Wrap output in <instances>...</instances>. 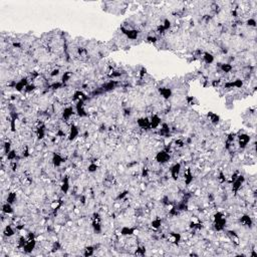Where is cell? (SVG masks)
I'll return each mask as SVG.
<instances>
[{
  "label": "cell",
  "instance_id": "40",
  "mask_svg": "<svg viewBox=\"0 0 257 257\" xmlns=\"http://www.w3.org/2000/svg\"><path fill=\"white\" fill-rule=\"evenodd\" d=\"M10 151H11V143L6 142L5 144H4V153L7 155Z\"/></svg>",
  "mask_w": 257,
  "mask_h": 257
},
{
  "label": "cell",
  "instance_id": "5",
  "mask_svg": "<svg viewBox=\"0 0 257 257\" xmlns=\"http://www.w3.org/2000/svg\"><path fill=\"white\" fill-rule=\"evenodd\" d=\"M245 182V177L243 175H238V177L232 182V192L237 193L242 188L243 184Z\"/></svg>",
  "mask_w": 257,
  "mask_h": 257
},
{
  "label": "cell",
  "instance_id": "29",
  "mask_svg": "<svg viewBox=\"0 0 257 257\" xmlns=\"http://www.w3.org/2000/svg\"><path fill=\"white\" fill-rule=\"evenodd\" d=\"M74 100H76V101H85L87 100V96L82 92V91H76L74 93Z\"/></svg>",
  "mask_w": 257,
  "mask_h": 257
},
{
  "label": "cell",
  "instance_id": "41",
  "mask_svg": "<svg viewBox=\"0 0 257 257\" xmlns=\"http://www.w3.org/2000/svg\"><path fill=\"white\" fill-rule=\"evenodd\" d=\"M247 25L248 26H251V27H255L256 26V20L254 19V18H249L247 20Z\"/></svg>",
  "mask_w": 257,
  "mask_h": 257
},
{
  "label": "cell",
  "instance_id": "14",
  "mask_svg": "<svg viewBox=\"0 0 257 257\" xmlns=\"http://www.w3.org/2000/svg\"><path fill=\"white\" fill-rule=\"evenodd\" d=\"M75 112H76V114L80 117V118H83V117L88 116L87 112H85V110H84V102L83 101H79L78 102H76Z\"/></svg>",
  "mask_w": 257,
  "mask_h": 257
},
{
  "label": "cell",
  "instance_id": "30",
  "mask_svg": "<svg viewBox=\"0 0 257 257\" xmlns=\"http://www.w3.org/2000/svg\"><path fill=\"white\" fill-rule=\"evenodd\" d=\"M17 200V195L15 192H10L8 193L7 195V198H6V202L10 203V204H14Z\"/></svg>",
  "mask_w": 257,
  "mask_h": 257
},
{
  "label": "cell",
  "instance_id": "31",
  "mask_svg": "<svg viewBox=\"0 0 257 257\" xmlns=\"http://www.w3.org/2000/svg\"><path fill=\"white\" fill-rule=\"evenodd\" d=\"M151 226L154 229H159L162 226V219L161 218H155L151 222Z\"/></svg>",
  "mask_w": 257,
  "mask_h": 257
},
{
  "label": "cell",
  "instance_id": "9",
  "mask_svg": "<svg viewBox=\"0 0 257 257\" xmlns=\"http://www.w3.org/2000/svg\"><path fill=\"white\" fill-rule=\"evenodd\" d=\"M137 126L140 129L143 130H150L151 125H150V119L147 117H142L137 120Z\"/></svg>",
  "mask_w": 257,
  "mask_h": 257
},
{
  "label": "cell",
  "instance_id": "44",
  "mask_svg": "<svg viewBox=\"0 0 257 257\" xmlns=\"http://www.w3.org/2000/svg\"><path fill=\"white\" fill-rule=\"evenodd\" d=\"M34 88H35V85L34 84H28L27 87H26V88H25V92H27V93L32 92Z\"/></svg>",
  "mask_w": 257,
  "mask_h": 257
},
{
  "label": "cell",
  "instance_id": "24",
  "mask_svg": "<svg viewBox=\"0 0 257 257\" xmlns=\"http://www.w3.org/2000/svg\"><path fill=\"white\" fill-rule=\"evenodd\" d=\"M169 239H170V241L172 242V243H174V244H176V245H178L179 243H180V241H181V239H182V235L180 233L172 232V233L170 234Z\"/></svg>",
  "mask_w": 257,
  "mask_h": 257
},
{
  "label": "cell",
  "instance_id": "12",
  "mask_svg": "<svg viewBox=\"0 0 257 257\" xmlns=\"http://www.w3.org/2000/svg\"><path fill=\"white\" fill-rule=\"evenodd\" d=\"M79 129L76 127L75 125H71L69 128V140L70 142L74 141L79 138Z\"/></svg>",
  "mask_w": 257,
  "mask_h": 257
},
{
  "label": "cell",
  "instance_id": "36",
  "mask_svg": "<svg viewBox=\"0 0 257 257\" xmlns=\"http://www.w3.org/2000/svg\"><path fill=\"white\" fill-rule=\"evenodd\" d=\"M26 242H27V237H24V236L19 237V239H18V247L20 248V249H23V247L25 246Z\"/></svg>",
  "mask_w": 257,
  "mask_h": 257
},
{
  "label": "cell",
  "instance_id": "7",
  "mask_svg": "<svg viewBox=\"0 0 257 257\" xmlns=\"http://www.w3.org/2000/svg\"><path fill=\"white\" fill-rule=\"evenodd\" d=\"M181 170H182V166L180 163H175L174 165L171 166L170 168V175L172 179L174 181H177L179 176H180V173H181Z\"/></svg>",
  "mask_w": 257,
  "mask_h": 257
},
{
  "label": "cell",
  "instance_id": "32",
  "mask_svg": "<svg viewBox=\"0 0 257 257\" xmlns=\"http://www.w3.org/2000/svg\"><path fill=\"white\" fill-rule=\"evenodd\" d=\"M220 69L223 71L225 74H228L230 73L232 69H233V66L230 64H222L220 65Z\"/></svg>",
  "mask_w": 257,
  "mask_h": 257
},
{
  "label": "cell",
  "instance_id": "43",
  "mask_svg": "<svg viewBox=\"0 0 257 257\" xmlns=\"http://www.w3.org/2000/svg\"><path fill=\"white\" fill-rule=\"evenodd\" d=\"M147 40H148V42H150V43H156L158 41V38H157V36H148Z\"/></svg>",
  "mask_w": 257,
  "mask_h": 257
},
{
  "label": "cell",
  "instance_id": "39",
  "mask_svg": "<svg viewBox=\"0 0 257 257\" xmlns=\"http://www.w3.org/2000/svg\"><path fill=\"white\" fill-rule=\"evenodd\" d=\"M70 78H71V74L69 73V71H66V73H64V75H62V79H61V83H64V84H65L67 82H69V80L70 79Z\"/></svg>",
  "mask_w": 257,
  "mask_h": 257
},
{
  "label": "cell",
  "instance_id": "17",
  "mask_svg": "<svg viewBox=\"0 0 257 257\" xmlns=\"http://www.w3.org/2000/svg\"><path fill=\"white\" fill-rule=\"evenodd\" d=\"M70 189V183H69V178L65 176V177L62 179V182L60 185V190L64 194H67Z\"/></svg>",
  "mask_w": 257,
  "mask_h": 257
},
{
  "label": "cell",
  "instance_id": "35",
  "mask_svg": "<svg viewBox=\"0 0 257 257\" xmlns=\"http://www.w3.org/2000/svg\"><path fill=\"white\" fill-rule=\"evenodd\" d=\"M6 157H7V160H9V161H14V160H16V158H17V153H16V151H14V150H11V151L6 155Z\"/></svg>",
  "mask_w": 257,
  "mask_h": 257
},
{
  "label": "cell",
  "instance_id": "22",
  "mask_svg": "<svg viewBox=\"0 0 257 257\" xmlns=\"http://www.w3.org/2000/svg\"><path fill=\"white\" fill-rule=\"evenodd\" d=\"M159 135H160L161 137L168 138L170 135H171V131H170L169 126L167 125V124H162L161 125V129L159 130Z\"/></svg>",
  "mask_w": 257,
  "mask_h": 257
},
{
  "label": "cell",
  "instance_id": "1",
  "mask_svg": "<svg viewBox=\"0 0 257 257\" xmlns=\"http://www.w3.org/2000/svg\"><path fill=\"white\" fill-rule=\"evenodd\" d=\"M227 220L222 212H217L214 214V228L216 231H223L226 227Z\"/></svg>",
  "mask_w": 257,
  "mask_h": 257
},
{
  "label": "cell",
  "instance_id": "46",
  "mask_svg": "<svg viewBox=\"0 0 257 257\" xmlns=\"http://www.w3.org/2000/svg\"><path fill=\"white\" fill-rule=\"evenodd\" d=\"M58 74H59V69H53V70H52V73L50 74V75H51V76H55V75H58Z\"/></svg>",
  "mask_w": 257,
  "mask_h": 257
},
{
  "label": "cell",
  "instance_id": "11",
  "mask_svg": "<svg viewBox=\"0 0 257 257\" xmlns=\"http://www.w3.org/2000/svg\"><path fill=\"white\" fill-rule=\"evenodd\" d=\"M28 85V79L27 78H22L20 80H18V82H16L15 84H14V88L16 89L17 92H23L25 91V88Z\"/></svg>",
  "mask_w": 257,
  "mask_h": 257
},
{
  "label": "cell",
  "instance_id": "18",
  "mask_svg": "<svg viewBox=\"0 0 257 257\" xmlns=\"http://www.w3.org/2000/svg\"><path fill=\"white\" fill-rule=\"evenodd\" d=\"M121 235L123 236H132L136 232V228L131 226H123L121 228Z\"/></svg>",
  "mask_w": 257,
  "mask_h": 257
},
{
  "label": "cell",
  "instance_id": "28",
  "mask_svg": "<svg viewBox=\"0 0 257 257\" xmlns=\"http://www.w3.org/2000/svg\"><path fill=\"white\" fill-rule=\"evenodd\" d=\"M45 134H46V130H45V126L44 125H41L39 126L36 130V135H37V138L39 140H42L44 137H45Z\"/></svg>",
  "mask_w": 257,
  "mask_h": 257
},
{
  "label": "cell",
  "instance_id": "26",
  "mask_svg": "<svg viewBox=\"0 0 257 257\" xmlns=\"http://www.w3.org/2000/svg\"><path fill=\"white\" fill-rule=\"evenodd\" d=\"M2 212L4 214L6 215H10V214H13L14 213V210H13V207H12V204L8 202H5L4 204L2 205Z\"/></svg>",
  "mask_w": 257,
  "mask_h": 257
},
{
  "label": "cell",
  "instance_id": "42",
  "mask_svg": "<svg viewBox=\"0 0 257 257\" xmlns=\"http://www.w3.org/2000/svg\"><path fill=\"white\" fill-rule=\"evenodd\" d=\"M145 253H146V248H144V247L139 248V249H137V251H136L137 255H145Z\"/></svg>",
  "mask_w": 257,
  "mask_h": 257
},
{
  "label": "cell",
  "instance_id": "15",
  "mask_svg": "<svg viewBox=\"0 0 257 257\" xmlns=\"http://www.w3.org/2000/svg\"><path fill=\"white\" fill-rule=\"evenodd\" d=\"M159 93H160V96L164 98V100H169V98L172 97L173 92L170 88L163 87V88H159Z\"/></svg>",
  "mask_w": 257,
  "mask_h": 257
},
{
  "label": "cell",
  "instance_id": "20",
  "mask_svg": "<svg viewBox=\"0 0 257 257\" xmlns=\"http://www.w3.org/2000/svg\"><path fill=\"white\" fill-rule=\"evenodd\" d=\"M243 87V82L241 79H235L233 82H229L225 83V88H241Z\"/></svg>",
  "mask_w": 257,
  "mask_h": 257
},
{
  "label": "cell",
  "instance_id": "13",
  "mask_svg": "<svg viewBox=\"0 0 257 257\" xmlns=\"http://www.w3.org/2000/svg\"><path fill=\"white\" fill-rule=\"evenodd\" d=\"M150 125L152 130H157L162 125V119L158 115H153L150 118Z\"/></svg>",
  "mask_w": 257,
  "mask_h": 257
},
{
  "label": "cell",
  "instance_id": "33",
  "mask_svg": "<svg viewBox=\"0 0 257 257\" xmlns=\"http://www.w3.org/2000/svg\"><path fill=\"white\" fill-rule=\"evenodd\" d=\"M116 85H117V83L115 80H111V82L107 83L103 85V89H105V91H112V89H114L116 88Z\"/></svg>",
  "mask_w": 257,
  "mask_h": 257
},
{
  "label": "cell",
  "instance_id": "16",
  "mask_svg": "<svg viewBox=\"0 0 257 257\" xmlns=\"http://www.w3.org/2000/svg\"><path fill=\"white\" fill-rule=\"evenodd\" d=\"M51 162L55 167H60L62 165V163L64 162V157H62L60 154H57V153H53L52 155V159Z\"/></svg>",
  "mask_w": 257,
  "mask_h": 257
},
{
  "label": "cell",
  "instance_id": "8",
  "mask_svg": "<svg viewBox=\"0 0 257 257\" xmlns=\"http://www.w3.org/2000/svg\"><path fill=\"white\" fill-rule=\"evenodd\" d=\"M93 229L97 234H100L102 232V222H101V217L98 213H94L93 217Z\"/></svg>",
  "mask_w": 257,
  "mask_h": 257
},
{
  "label": "cell",
  "instance_id": "19",
  "mask_svg": "<svg viewBox=\"0 0 257 257\" xmlns=\"http://www.w3.org/2000/svg\"><path fill=\"white\" fill-rule=\"evenodd\" d=\"M240 223L243 225V226H245V227H251L252 225H253V220H252V218L250 217L249 215H247V214H244V215H242L241 216V218H240Z\"/></svg>",
  "mask_w": 257,
  "mask_h": 257
},
{
  "label": "cell",
  "instance_id": "10",
  "mask_svg": "<svg viewBox=\"0 0 257 257\" xmlns=\"http://www.w3.org/2000/svg\"><path fill=\"white\" fill-rule=\"evenodd\" d=\"M74 115V110L73 107H65L64 111L61 112V118L64 121H69L71 118H73V116Z\"/></svg>",
  "mask_w": 257,
  "mask_h": 257
},
{
  "label": "cell",
  "instance_id": "38",
  "mask_svg": "<svg viewBox=\"0 0 257 257\" xmlns=\"http://www.w3.org/2000/svg\"><path fill=\"white\" fill-rule=\"evenodd\" d=\"M62 206V202L60 200H56V201H53L51 203V209L52 210H58Z\"/></svg>",
  "mask_w": 257,
  "mask_h": 257
},
{
  "label": "cell",
  "instance_id": "6",
  "mask_svg": "<svg viewBox=\"0 0 257 257\" xmlns=\"http://www.w3.org/2000/svg\"><path fill=\"white\" fill-rule=\"evenodd\" d=\"M250 136L249 135H247V134H241V135H239V136L237 137V143H238V146L240 149H245L247 146H248V144L250 143Z\"/></svg>",
  "mask_w": 257,
  "mask_h": 257
},
{
  "label": "cell",
  "instance_id": "34",
  "mask_svg": "<svg viewBox=\"0 0 257 257\" xmlns=\"http://www.w3.org/2000/svg\"><path fill=\"white\" fill-rule=\"evenodd\" d=\"M98 165L97 164V163H91L88 165V171L89 173H94V172H97L98 171Z\"/></svg>",
  "mask_w": 257,
  "mask_h": 257
},
{
  "label": "cell",
  "instance_id": "4",
  "mask_svg": "<svg viewBox=\"0 0 257 257\" xmlns=\"http://www.w3.org/2000/svg\"><path fill=\"white\" fill-rule=\"evenodd\" d=\"M121 32L125 35L126 37L130 40H136L139 37V30L134 29V28H126V27H121Z\"/></svg>",
  "mask_w": 257,
  "mask_h": 257
},
{
  "label": "cell",
  "instance_id": "23",
  "mask_svg": "<svg viewBox=\"0 0 257 257\" xmlns=\"http://www.w3.org/2000/svg\"><path fill=\"white\" fill-rule=\"evenodd\" d=\"M207 118L210 121V123L213 125H217L220 121V117L213 112H209L208 114H207Z\"/></svg>",
  "mask_w": 257,
  "mask_h": 257
},
{
  "label": "cell",
  "instance_id": "3",
  "mask_svg": "<svg viewBox=\"0 0 257 257\" xmlns=\"http://www.w3.org/2000/svg\"><path fill=\"white\" fill-rule=\"evenodd\" d=\"M35 247H36V240L34 239L33 234L30 233L29 236L27 237V242H26L25 246L23 247V251L25 252V253L29 254L35 249Z\"/></svg>",
  "mask_w": 257,
  "mask_h": 257
},
{
  "label": "cell",
  "instance_id": "2",
  "mask_svg": "<svg viewBox=\"0 0 257 257\" xmlns=\"http://www.w3.org/2000/svg\"><path fill=\"white\" fill-rule=\"evenodd\" d=\"M170 160H171V155H170L169 151H167V150H161L158 152L155 156V161L160 165L167 164Z\"/></svg>",
  "mask_w": 257,
  "mask_h": 257
},
{
  "label": "cell",
  "instance_id": "37",
  "mask_svg": "<svg viewBox=\"0 0 257 257\" xmlns=\"http://www.w3.org/2000/svg\"><path fill=\"white\" fill-rule=\"evenodd\" d=\"M93 253H94V248L93 246H88L84 249L83 255L84 256H92V255H93Z\"/></svg>",
  "mask_w": 257,
  "mask_h": 257
},
{
  "label": "cell",
  "instance_id": "45",
  "mask_svg": "<svg viewBox=\"0 0 257 257\" xmlns=\"http://www.w3.org/2000/svg\"><path fill=\"white\" fill-rule=\"evenodd\" d=\"M218 179H219V181H220L221 183H223V182L226 181V177H225L224 174H223L222 172H221V173L219 174V177H218Z\"/></svg>",
  "mask_w": 257,
  "mask_h": 257
},
{
  "label": "cell",
  "instance_id": "21",
  "mask_svg": "<svg viewBox=\"0 0 257 257\" xmlns=\"http://www.w3.org/2000/svg\"><path fill=\"white\" fill-rule=\"evenodd\" d=\"M193 180H194L193 173L191 172L190 169H187L184 173V182L186 184V186H190L193 182Z\"/></svg>",
  "mask_w": 257,
  "mask_h": 257
},
{
  "label": "cell",
  "instance_id": "27",
  "mask_svg": "<svg viewBox=\"0 0 257 257\" xmlns=\"http://www.w3.org/2000/svg\"><path fill=\"white\" fill-rule=\"evenodd\" d=\"M15 234V230L13 229L11 225H7L3 230V235L5 237H12Z\"/></svg>",
  "mask_w": 257,
  "mask_h": 257
},
{
  "label": "cell",
  "instance_id": "25",
  "mask_svg": "<svg viewBox=\"0 0 257 257\" xmlns=\"http://www.w3.org/2000/svg\"><path fill=\"white\" fill-rule=\"evenodd\" d=\"M203 60L206 64H212L215 60V57L211 52H204L203 53Z\"/></svg>",
  "mask_w": 257,
  "mask_h": 257
}]
</instances>
